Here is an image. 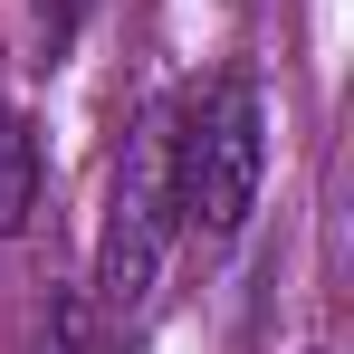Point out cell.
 Wrapping results in <instances>:
<instances>
[{
    "instance_id": "obj_1",
    "label": "cell",
    "mask_w": 354,
    "mask_h": 354,
    "mask_svg": "<svg viewBox=\"0 0 354 354\" xmlns=\"http://www.w3.org/2000/svg\"><path fill=\"white\" fill-rule=\"evenodd\" d=\"M163 163H173V230L230 249L259 211V182H268V106H259V77L221 67L211 86H192V106L163 115Z\"/></svg>"
},
{
    "instance_id": "obj_2",
    "label": "cell",
    "mask_w": 354,
    "mask_h": 354,
    "mask_svg": "<svg viewBox=\"0 0 354 354\" xmlns=\"http://www.w3.org/2000/svg\"><path fill=\"white\" fill-rule=\"evenodd\" d=\"M163 249H173V163H163V115H144L115 163L106 230H96V297L115 316H144L153 278H163Z\"/></svg>"
},
{
    "instance_id": "obj_3",
    "label": "cell",
    "mask_w": 354,
    "mask_h": 354,
    "mask_svg": "<svg viewBox=\"0 0 354 354\" xmlns=\"http://www.w3.org/2000/svg\"><path fill=\"white\" fill-rule=\"evenodd\" d=\"M39 182H48L39 124L19 115V106H0V239H19V230H29V211H39Z\"/></svg>"
},
{
    "instance_id": "obj_4",
    "label": "cell",
    "mask_w": 354,
    "mask_h": 354,
    "mask_svg": "<svg viewBox=\"0 0 354 354\" xmlns=\"http://www.w3.org/2000/svg\"><path fill=\"white\" fill-rule=\"evenodd\" d=\"M29 29H39V48H48L39 67H58L67 48H77V29H86V0H29Z\"/></svg>"
}]
</instances>
